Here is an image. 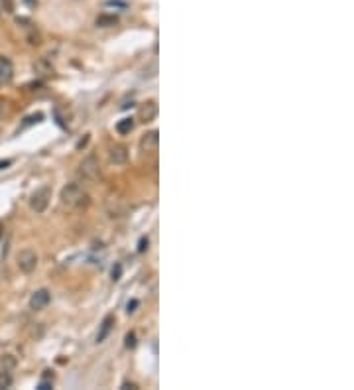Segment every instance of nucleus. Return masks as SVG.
Here are the masks:
<instances>
[{
  "instance_id": "f03ea898",
  "label": "nucleus",
  "mask_w": 354,
  "mask_h": 390,
  "mask_svg": "<svg viewBox=\"0 0 354 390\" xmlns=\"http://www.w3.org/2000/svg\"><path fill=\"white\" fill-rule=\"evenodd\" d=\"M49 199H51V187H49V185H44V187L36 189L34 195L29 197V207H32V211H36V213H44V211L47 209V205H49Z\"/></svg>"
},
{
  "instance_id": "9b49d317",
  "label": "nucleus",
  "mask_w": 354,
  "mask_h": 390,
  "mask_svg": "<svg viewBox=\"0 0 354 390\" xmlns=\"http://www.w3.org/2000/svg\"><path fill=\"white\" fill-rule=\"evenodd\" d=\"M112 325H114V315H106L101 323V329L97 333V343H103L104 339L108 337V333L112 331Z\"/></svg>"
},
{
  "instance_id": "4468645a",
  "label": "nucleus",
  "mask_w": 354,
  "mask_h": 390,
  "mask_svg": "<svg viewBox=\"0 0 354 390\" xmlns=\"http://www.w3.org/2000/svg\"><path fill=\"white\" fill-rule=\"evenodd\" d=\"M116 22H118L116 16H106V14H103V16H99V18H97V26H101V28H108V26H114Z\"/></svg>"
},
{
  "instance_id": "cd10ccee",
  "label": "nucleus",
  "mask_w": 354,
  "mask_h": 390,
  "mask_svg": "<svg viewBox=\"0 0 354 390\" xmlns=\"http://www.w3.org/2000/svg\"><path fill=\"white\" fill-rule=\"evenodd\" d=\"M0 12H2V10H0Z\"/></svg>"
},
{
  "instance_id": "4be33fe9",
  "label": "nucleus",
  "mask_w": 354,
  "mask_h": 390,
  "mask_svg": "<svg viewBox=\"0 0 354 390\" xmlns=\"http://www.w3.org/2000/svg\"><path fill=\"white\" fill-rule=\"evenodd\" d=\"M136 308H138V300L128 301V305H126V312H128V314H134V312H136Z\"/></svg>"
},
{
  "instance_id": "6ab92c4d",
  "label": "nucleus",
  "mask_w": 354,
  "mask_h": 390,
  "mask_svg": "<svg viewBox=\"0 0 354 390\" xmlns=\"http://www.w3.org/2000/svg\"><path fill=\"white\" fill-rule=\"evenodd\" d=\"M106 6H114V8H120V10H126V2H120V0H108Z\"/></svg>"
},
{
  "instance_id": "423d86ee",
  "label": "nucleus",
  "mask_w": 354,
  "mask_h": 390,
  "mask_svg": "<svg viewBox=\"0 0 354 390\" xmlns=\"http://www.w3.org/2000/svg\"><path fill=\"white\" fill-rule=\"evenodd\" d=\"M160 146V134L158 130H152V132H146L140 140V150L142 152H156Z\"/></svg>"
},
{
  "instance_id": "f3484780",
  "label": "nucleus",
  "mask_w": 354,
  "mask_h": 390,
  "mask_svg": "<svg viewBox=\"0 0 354 390\" xmlns=\"http://www.w3.org/2000/svg\"><path fill=\"white\" fill-rule=\"evenodd\" d=\"M14 365H16V360L12 359V357H10V355H6V357H4V359H2V367H4V369H8V371H10V369H12V367H14Z\"/></svg>"
},
{
  "instance_id": "a878e982",
  "label": "nucleus",
  "mask_w": 354,
  "mask_h": 390,
  "mask_svg": "<svg viewBox=\"0 0 354 390\" xmlns=\"http://www.w3.org/2000/svg\"><path fill=\"white\" fill-rule=\"evenodd\" d=\"M122 388H132V390H136L138 386H136V384H128V382H124V384H122Z\"/></svg>"
},
{
  "instance_id": "1a4fd4ad",
  "label": "nucleus",
  "mask_w": 354,
  "mask_h": 390,
  "mask_svg": "<svg viewBox=\"0 0 354 390\" xmlns=\"http://www.w3.org/2000/svg\"><path fill=\"white\" fill-rule=\"evenodd\" d=\"M14 77V65L4 55H0V83H10Z\"/></svg>"
},
{
  "instance_id": "412c9836",
  "label": "nucleus",
  "mask_w": 354,
  "mask_h": 390,
  "mask_svg": "<svg viewBox=\"0 0 354 390\" xmlns=\"http://www.w3.org/2000/svg\"><path fill=\"white\" fill-rule=\"evenodd\" d=\"M42 119H44V117H42L40 113H38V115H32V117H28V119H26V124H24V126H28V124H34V122H40Z\"/></svg>"
},
{
  "instance_id": "f8f14e48",
  "label": "nucleus",
  "mask_w": 354,
  "mask_h": 390,
  "mask_svg": "<svg viewBox=\"0 0 354 390\" xmlns=\"http://www.w3.org/2000/svg\"><path fill=\"white\" fill-rule=\"evenodd\" d=\"M132 130H134V119H130V117H126V119H122L116 122L118 134H130Z\"/></svg>"
},
{
  "instance_id": "bb28decb",
  "label": "nucleus",
  "mask_w": 354,
  "mask_h": 390,
  "mask_svg": "<svg viewBox=\"0 0 354 390\" xmlns=\"http://www.w3.org/2000/svg\"><path fill=\"white\" fill-rule=\"evenodd\" d=\"M4 237V227H2V223H0V239Z\"/></svg>"
},
{
  "instance_id": "20e7f679",
  "label": "nucleus",
  "mask_w": 354,
  "mask_h": 390,
  "mask_svg": "<svg viewBox=\"0 0 354 390\" xmlns=\"http://www.w3.org/2000/svg\"><path fill=\"white\" fill-rule=\"evenodd\" d=\"M49 301H51V294L42 288V290H36L34 294H32V298H29V308L34 310V312H42L45 310L47 305H49Z\"/></svg>"
},
{
  "instance_id": "ddd939ff",
  "label": "nucleus",
  "mask_w": 354,
  "mask_h": 390,
  "mask_svg": "<svg viewBox=\"0 0 354 390\" xmlns=\"http://www.w3.org/2000/svg\"><path fill=\"white\" fill-rule=\"evenodd\" d=\"M12 382H14L12 373H10L8 369H2V371H0V390L10 388V386H12Z\"/></svg>"
},
{
  "instance_id": "393cba45",
  "label": "nucleus",
  "mask_w": 354,
  "mask_h": 390,
  "mask_svg": "<svg viewBox=\"0 0 354 390\" xmlns=\"http://www.w3.org/2000/svg\"><path fill=\"white\" fill-rule=\"evenodd\" d=\"M8 165H12V160H0V170H4Z\"/></svg>"
},
{
  "instance_id": "7ed1b4c3",
  "label": "nucleus",
  "mask_w": 354,
  "mask_h": 390,
  "mask_svg": "<svg viewBox=\"0 0 354 390\" xmlns=\"http://www.w3.org/2000/svg\"><path fill=\"white\" fill-rule=\"evenodd\" d=\"M16 264H18V268L24 274H32V272L36 270V266H38V255L32 248H24L16 256Z\"/></svg>"
},
{
  "instance_id": "dca6fc26",
  "label": "nucleus",
  "mask_w": 354,
  "mask_h": 390,
  "mask_svg": "<svg viewBox=\"0 0 354 390\" xmlns=\"http://www.w3.org/2000/svg\"><path fill=\"white\" fill-rule=\"evenodd\" d=\"M124 345H126V349H134V347H136V333H134V331L126 333V341H124Z\"/></svg>"
},
{
  "instance_id": "6e6552de",
  "label": "nucleus",
  "mask_w": 354,
  "mask_h": 390,
  "mask_svg": "<svg viewBox=\"0 0 354 390\" xmlns=\"http://www.w3.org/2000/svg\"><path fill=\"white\" fill-rule=\"evenodd\" d=\"M34 73L36 75H40V77H51L53 75V65H51V61L49 60H45V58H40V60H36L34 61Z\"/></svg>"
},
{
  "instance_id": "5701e85b",
  "label": "nucleus",
  "mask_w": 354,
  "mask_h": 390,
  "mask_svg": "<svg viewBox=\"0 0 354 390\" xmlns=\"http://www.w3.org/2000/svg\"><path fill=\"white\" fill-rule=\"evenodd\" d=\"M38 388L40 390H49V388H53V384H51V382H47V380H42V382L38 384Z\"/></svg>"
},
{
  "instance_id": "2eb2a0df",
  "label": "nucleus",
  "mask_w": 354,
  "mask_h": 390,
  "mask_svg": "<svg viewBox=\"0 0 354 390\" xmlns=\"http://www.w3.org/2000/svg\"><path fill=\"white\" fill-rule=\"evenodd\" d=\"M0 10L12 14L14 12V0H0Z\"/></svg>"
},
{
  "instance_id": "a211bd4d",
  "label": "nucleus",
  "mask_w": 354,
  "mask_h": 390,
  "mask_svg": "<svg viewBox=\"0 0 354 390\" xmlns=\"http://www.w3.org/2000/svg\"><path fill=\"white\" fill-rule=\"evenodd\" d=\"M148 244H150V240H148V237H142V239H140V242H138V253H146V250H148Z\"/></svg>"
},
{
  "instance_id": "39448f33",
  "label": "nucleus",
  "mask_w": 354,
  "mask_h": 390,
  "mask_svg": "<svg viewBox=\"0 0 354 390\" xmlns=\"http://www.w3.org/2000/svg\"><path fill=\"white\" fill-rule=\"evenodd\" d=\"M81 174L87 178V180H97L101 176V165H99V160L95 156H88L81 162Z\"/></svg>"
},
{
  "instance_id": "f257e3e1",
  "label": "nucleus",
  "mask_w": 354,
  "mask_h": 390,
  "mask_svg": "<svg viewBox=\"0 0 354 390\" xmlns=\"http://www.w3.org/2000/svg\"><path fill=\"white\" fill-rule=\"evenodd\" d=\"M61 201L67 205V207H87L91 203V197L88 193L79 185V183H67L63 189H61Z\"/></svg>"
},
{
  "instance_id": "9d476101",
  "label": "nucleus",
  "mask_w": 354,
  "mask_h": 390,
  "mask_svg": "<svg viewBox=\"0 0 354 390\" xmlns=\"http://www.w3.org/2000/svg\"><path fill=\"white\" fill-rule=\"evenodd\" d=\"M108 158H110V162L112 164H126V160H128V150L124 148V146H120V144H116V146H112L110 150H108Z\"/></svg>"
},
{
  "instance_id": "aec40b11",
  "label": "nucleus",
  "mask_w": 354,
  "mask_h": 390,
  "mask_svg": "<svg viewBox=\"0 0 354 390\" xmlns=\"http://www.w3.org/2000/svg\"><path fill=\"white\" fill-rule=\"evenodd\" d=\"M120 276H122V266H120V264H114V268H112V280L118 282Z\"/></svg>"
},
{
  "instance_id": "0eeeda50",
  "label": "nucleus",
  "mask_w": 354,
  "mask_h": 390,
  "mask_svg": "<svg viewBox=\"0 0 354 390\" xmlns=\"http://www.w3.org/2000/svg\"><path fill=\"white\" fill-rule=\"evenodd\" d=\"M158 117V103L156 101H148L138 108V119L142 122H152Z\"/></svg>"
},
{
  "instance_id": "b1692460",
  "label": "nucleus",
  "mask_w": 354,
  "mask_h": 390,
  "mask_svg": "<svg viewBox=\"0 0 354 390\" xmlns=\"http://www.w3.org/2000/svg\"><path fill=\"white\" fill-rule=\"evenodd\" d=\"M87 142H88V134L85 136L83 140H79V142H77V150H81V148H85V146H87Z\"/></svg>"
}]
</instances>
